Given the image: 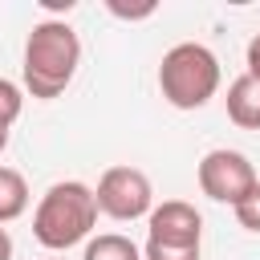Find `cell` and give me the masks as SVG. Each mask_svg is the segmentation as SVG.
Instances as JSON below:
<instances>
[{"label":"cell","mask_w":260,"mask_h":260,"mask_svg":"<svg viewBox=\"0 0 260 260\" xmlns=\"http://www.w3.org/2000/svg\"><path fill=\"white\" fill-rule=\"evenodd\" d=\"M4 146H8V130H0V150H4Z\"/></svg>","instance_id":"2e32d148"},{"label":"cell","mask_w":260,"mask_h":260,"mask_svg":"<svg viewBox=\"0 0 260 260\" xmlns=\"http://www.w3.org/2000/svg\"><path fill=\"white\" fill-rule=\"evenodd\" d=\"M146 228H150V240H154V244L199 248V240H203V215H199L191 203H183V199H167V203L150 207Z\"/></svg>","instance_id":"8992f818"},{"label":"cell","mask_w":260,"mask_h":260,"mask_svg":"<svg viewBox=\"0 0 260 260\" xmlns=\"http://www.w3.org/2000/svg\"><path fill=\"white\" fill-rule=\"evenodd\" d=\"M20 110H24V93H20V85L8 81V77H0V130H8V126L20 118Z\"/></svg>","instance_id":"30bf717a"},{"label":"cell","mask_w":260,"mask_h":260,"mask_svg":"<svg viewBox=\"0 0 260 260\" xmlns=\"http://www.w3.org/2000/svg\"><path fill=\"white\" fill-rule=\"evenodd\" d=\"M93 199H98V211H106L110 219H142L150 215L154 207V191H150V179L138 171V167H110L98 187H93Z\"/></svg>","instance_id":"277c9868"},{"label":"cell","mask_w":260,"mask_h":260,"mask_svg":"<svg viewBox=\"0 0 260 260\" xmlns=\"http://www.w3.org/2000/svg\"><path fill=\"white\" fill-rule=\"evenodd\" d=\"M81 260H142V252H138V244L130 236L106 232V236H98V240L85 244V256Z\"/></svg>","instance_id":"9c48e42d"},{"label":"cell","mask_w":260,"mask_h":260,"mask_svg":"<svg viewBox=\"0 0 260 260\" xmlns=\"http://www.w3.org/2000/svg\"><path fill=\"white\" fill-rule=\"evenodd\" d=\"M81 65V41L65 20H37L24 41V89L41 102H53L69 89Z\"/></svg>","instance_id":"6da1fadb"},{"label":"cell","mask_w":260,"mask_h":260,"mask_svg":"<svg viewBox=\"0 0 260 260\" xmlns=\"http://www.w3.org/2000/svg\"><path fill=\"white\" fill-rule=\"evenodd\" d=\"M110 12H114V16H126V20H138V16H150V12H154V4H142V8H122V4H110Z\"/></svg>","instance_id":"5bb4252c"},{"label":"cell","mask_w":260,"mask_h":260,"mask_svg":"<svg viewBox=\"0 0 260 260\" xmlns=\"http://www.w3.org/2000/svg\"><path fill=\"white\" fill-rule=\"evenodd\" d=\"M228 118L240 126V130H260V81L240 73L232 85H228Z\"/></svg>","instance_id":"52a82bcc"},{"label":"cell","mask_w":260,"mask_h":260,"mask_svg":"<svg viewBox=\"0 0 260 260\" xmlns=\"http://www.w3.org/2000/svg\"><path fill=\"white\" fill-rule=\"evenodd\" d=\"M142 260H199V248H175V244H154V240H146Z\"/></svg>","instance_id":"7c38bea8"},{"label":"cell","mask_w":260,"mask_h":260,"mask_svg":"<svg viewBox=\"0 0 260 260\" xmlns=\"http://www.w3.org/2000/svg\"><path fill=\"white\" fill-rule=\"evenodd\" d=\"M236 219H240V228H248V232L260 236V183L236 203Z\"/></svg>","instance_id":"8fae6325"},{"label":"cell","mask_w":260,"mask_h":260,"mask_svg":"<svg viewBox=\"0 0 260 260\" xmlns=\"http://www.w3.org/2000/svg\"><path fill=\"white\" fill-rule=\"evenodd\" d=\"M98 223V199H93V187L77 183V179H65V183H53L37 211H32V236L37 244H45L49 252H65L73 244H81Z\"/></svg>","instance_id":"7a4b0ae2"},{"label":"cell","mask_w":260,"mask_h":260,"mask_svg":"<svg viewBox=\"0 0 260 260\" xmlns=\"http://www.w3.org/2000/svg\"><path fill=\"white\" fill-rule=\"evenodd\" d=\"M24 207H28V183H24V175L12 171V167H0V223L20 219Z\"/></svg>","instance_id":"ba28073f"},{"label":"cell","mask_w":260,"mask_h":260,"mask_svg":"<svg viewBox=\"0 0 260 260\" xmlns=\"http://www.w3.org/2000/svg\"><path fill=\"white\" fill-rule=\"evenodd\" d=\"M0 260H12V236L0 228Z\"/></svg>","instance_id":"9a60e30c"},{"label":"cell","mask_w":260,"mask_h":260,"mask_svg":"<svg viewBox=\"0 0 260 260\" xmlns=\"http://www.w3.org/2000/svg\"><path fill=\"white\" fill-rule=\"evenodd\" d=\"M248 77H256V81H260V32L248 41Z\"/></svg>","instance_id":"4fadbf2b"},{"label":"cell","mask_w":260,"mask_h":260,"mask_svg":"<svg viewBox=\"0 0 260 260\" xmlns=\"http://www.w3.org/2000/svg\"><path fill=\"white\" fill-rule=\"evenodd\" d=\"M158 89L175 110H199L215 98L219 89V61L207 45L183 41L162 53L158 65Z\"/></svg>","instance_id":"3957f363"},{"label":"cell","mask_w":260,"mask_h":260,"mask_svg":"<svg viewBox=\"0 0 260 260\" xmlns=\"http://www.w3.org/2000/svg\"><path fill=\"white\" fill-rule=\"evenodd\" d=\"M256 183H260V179H256V167H252L248 154H240V150L219 146V150H207V154L199 158V191H203L207 199H215V203H232V207H236Z\"/></svg>","instance_id":"5b68a950"}]
</instances>
